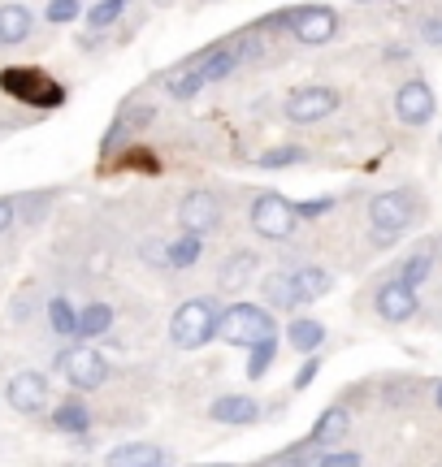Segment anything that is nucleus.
<instances>
[{"label":"nucleus","mask_w":442,"mask_h":467,"mask_svg":"<svg viewBox=\"0 0 442 467\" xmlns=\"http://www.w3.org/2000/svg\"><path fill=\"white\" fill-rule=\"evenodd\" d=\"M217 317H221V307L208 295H195V299L178 303V312L170 317V342L178 350H200L205 342L217 337Z\"/></svg>","instance_id":"1"},{"label":"nucleus","mask_w":442,"mask_h":467,"mask_svg":"<svg viewBox=\"0 0 442 467\" xmlns=\"http://www.w3.org/2000/svg\"><path fill=\"white\" fill-rule=\"evenodd\" d=\"M217 337L226 347H243V350L256 347V342H265V337H278L273 312L260 307V303H230L217 317Z\"/></svg>","instance_id":"2"},{"label":"nucleus","mask_w":442,"mask_h":467,"mask_svg":"<svg viewBox=\"0 0 442 467\" xmlns=\"http://www.w3.org/2000/svg\"><path fill=\"white\" fill-rule=\"evenodd\" d=\"M416 217V203H412L408 191H382L374 203H369V221H374V243L377 247H391L399 234L412 225Z\"/></svg>","instance_id":"3"},{"label":"nucleus","mask_w":442,"mask_h":467,"mask_svg":"<svg viewBox=\"0 0 442 467\" xmlns=\"http://www.w3.org/2000/svg\"><path fill=\"white\" fill-rule=\"evenodd\" d=\"M57 372H61V377H66L79 394H87V389H100V385L109 381V364H104V355L96 347H87V342L61 350V355H57Z\"/></svg>","instance_id":"4"},{"label":"nucleus","mask_w":442,"mask_h":467,"mask_svg":"<svg viewBox=\"0 0 442 467\" xmlns=\"http://www.w3.org/2000/svg\"><path fill=\"white\" fill-rule=\"evenodd\" d=\"M295 203L287 195H278V191H265V195H256L252 200V230L260 238H269V243H287L290 234H295Z\"/></svg>","instance_id":"5"},{"label":"nucleus","mask_w":442,"mask_h":467,"mask_svg":"<svg viewBox=\"0 0 442 467\" xmlns=\"http://www.w3.org/2000/svg\"><path fill=\"white\" fill-rule=\"evenodd\" d=\"M342 104V96L334 87H300L287 96V121L295 126H312V121H325Z\"/></svg>","instance_id":"6"},{"label":"nucleus","mask_w":442,"mask_h":467,"mask_svg":"<svg viewBox=\"0 0 442 467\" xmlns=\"http://www.w3.org/2000/svg\"><path fill=\"white\" fill-rule=\"evenodd\" d=\"M178 225H183V234H195V238L213 234L221 225V200H213L208 191H187L178 203Z\"/></svg>","instance_id":"7"},{"label":"nucleus","mask_w":442,"mask_h":467,"mask_svg":"<svg viewBox=\"0 0 442 467\" xmlns=\"http://www.w3.org/2000/svg\"><path fill=\"white\" fill-rule=\"evenodd\" d=\"M290 35L300 44H330L339 35V14L330 5H300V14L290 22Z\"/></svg>","instance_id":"8"},{"label":"nucleus","mask_w":442,"mask_h":467,"mask_svg":"<svg viewBox=\"0 0 442 467\" xmlns=\"http://www.w3.org/2000/svg\"><path fill=\"white\" fill-rule=\"evenodd\" d=\"M5 399H9V407L22 411V416L44 411V407H48V377H44V372H14L9 385H5Z\"/></svg>","instance_id":"9"},{"label":"nucleus","mask_w":442,"mask_h":467,"mask_svg":"<svg viewBox=\"0 0 442 467\" xmlns=\"http://www.w3.org/2000/svg\"><path fill=\"white\" fill-rule=\"evenodd\" d=\"M434 91H429V83H421V78H412V83H404L399 91H395V113H399V121L404 126H426L429 117H434Z\"/></svg>","instance_id":"10"},{"label":"nucleus","mask_w":442,"mask_h":467,"mask_svg":"<svg viewBox=\"0 0 442 467\" xmlns=\"http://www.w3.org/2000/svg\"><path fill=\"white\" fill-rule=\"evenodd\" d=\"M5 91L17 96V100H35V104H57L61 100V87L48 83L44 74H35V69H5Z\"/></svg>","instance_id":"11"},{"label":"nucleus","mask_w":442,"mask_h":467,"mask_svg":"<svg viewBox=\"0 0 442 467\" xmlns=\"http://www.w3.org/2000/svg\"><path fill=\"white\" fill-rule=\"evenodd\" d=\"M377 317L386 320V325H404V320H412L416 317V290L412 285H404V282H386L382 290H377Z\"/></svg>","instance_id":"12"},{"label":"nucleus","mask_w":442,"mask_h":467,"mask_svg":"<svg viewBox=\"0 0 442 467\" xmlns=\"http://www.w3.org/2000/svg\"><path fill=\"white\" fill-rule=\"evenodd\" d=\"M205 52H191L187 61H178V66L165 74V91H170L174 100H191V96H200L205 91Z\"/></svg>","instance_id":"13"},{"label":"nucleus","mask_w":442,"mask_h":467,"mask_svg":"<svg viewBox=\"0 0 442 467\" xmlns=\"http://www.w3.org/2000/svg\"><path fill=\"white\" fill-rule=\"evenodd\" d=\"M265 416L260 411V402L252 394H221L213 407H208V420H217V424H235V429H247L256 420Z\"/></svg>","instance_id":"14"},{"label":"nucleus","mask_w":442,"mask_h":467,"mask_svg":"<svg viewBox=\"0 0 442 467\" xmlns=\"http://www.w3.org/2000/svg\"><path fill=\"white\" fill-rule=\"evenodd\" d=\"M104 467H165V451L153 441H121L104 454Z\"/></svg>","instance_id":"15"},{"label":"nucleus","mask_w":442,"mask_h":467,"mask_svg":"<svg viewBox=\"0 0 442 467\" xmlns=\"http://www.w3.org/2000/svg\"><path fill=\"white\" fill-rule=\"evenodd\" d=\"M290 285H295V307L300 303H317L321 295H330V273L317 265H304V268H290Z\"/></svg>","instance_id":"16"},{"label":"nucleus","mask_w":442,"mask_h":467,"mask_svg":"<svg viewBox=\"0 0 442 467\" xmlns=\"http://www.w3.org/2000/svg\"><path fill=\"white\" fill-rule=\"evenodd\" d=\"M347 429H352V416L342 411V407H325L321 416H317V424H312V433H308V446H334V441H342L347 437Z\"/></svg>","instance_id":"17"},{"label":"nucleus","mask_w":442,"mask_h":467,"mask_svg":"<svg viewBox=\"0 0 442 467\" xmlns=\"http://www.w3.org/2000/svg\"><path fill=\"white\" fill-rule=\"evenodd\" d=\"M256 268H260V260H256L252 251H235V255H226V265H221V273H217V285L221 290H243V285L256 277Z\"/></svg>","instance_id":"18"},{"label":"nucleus","mask_w":442,"mask_h":467,"mask_svg":"<svg viewBox=\"0 0 442 467\" xmlns=\"http://www.w3.org/2000/svg\"><path fill=\"white\" fill-rule=\"evenodd\" d=\"M35 17L26 5H0V44H22L31 35Z\"/></svg>","instance_id":"19"},{"label":"nucleus","mask_w":442,"mask_h":467,"mask_svg":"<svg viewBox=\"0 0 442 467\" xmlns=\"http://www.w3.org/2000/svg\"><path fill=\"white\" fill-rule=\"evenodd\" d=\"M287 342H290V350H300V355H317V350H321V342H325V325H321V320H308V317L290 320Z\"/></svg>","instance_id":"20"},{"label":"nucleus","mask_w":442,"mask_h":467,"mask_svg":"<svg viewBox=\"0 0 442 467\" xmlns=\"http://www.w3.org/2000/svg\"><path fill=\"white\" fill-rule=\"evenodd\" d=\"M52 424L61 429V433H74V437H83L87 429H91V407H87L83 399H66L57 411H52Z\"/></svg>","instance_id":"21"},{"label":"nucleus","mask_w":442,"mask_h":467,"mask_svg":"<svg viewBox=\"0 0 442 467\" xmlns=\"http://www.w3.org/2000/svg\"><path fill=\"white\" fill-rule=\"evenodd\" d=\"M260 295H265V303H269L273 312H290L295 307V285H290L287 268H273L269 277L260 282Z\"/></svg>","instance_id":"22"},{"label":"nucleus","mask_w":442,"mask_h":467,"mask_svg":"<svg viewBox=\"0 0 442 467\" xmlns=\"http://www.w3.org/2000/svg\"><path fill=\"white\" fill-rule=\"evenodd\" d=\"M200 255H205V238H195V234H178L170 247H165V265L170 268H191V265H200Z\"/></svg>","instance_id":"23"},{"label":"nucleus","mask_w":442,"mask_h":467,"mask_svg":"<svg viewBox=\"0 0 442 467\" xmlns=\"http://www.w3.org/2000/svg\"><path fill=\"white\" fill-rule=\"evenodd\" d=\"M48 325L57 337H79V307H74L66 295L48 299Z\"/></svg>","instance_id":"24"},{"label":"nucleus","mask_w":442,"mask_h":467,"mask_svg":"<svg viewBox=\"0 0 442 467\" xmlns=\"http://www.w3.org/2000/svg\"><path fill=\"white\" fill-rule=\"evenodd\" d=\"M113 325V307L109 303H87L79 312V337H104Z\"/></svg>","instance_id":"25"},{"label":"nucleus","mask_w":442,"mask_h":467,"mask_svg":"<svg viewBox=\"0 0 442 467\" xmlns=\"http://www.w3.org/2000/svg\"><path fill=\"white\" fill-rule=\"evenodd\" d=\"M429 273H434V255L429 251H416V255H408L404 265H399V273H395V282H404V285H416L429 282Z\"/></svg>","instance_id":"26"},{"label":"nucleus","mask_w":442,"mask_h":467,"mask_svg":"<svg viewBox=\"0 0 442 467\" xmlns=\"http://www.w3.org/2000/svg\"><path fill=\"white\" fill-rule=\"evenodd\" d=\"M273 359H278V337H265V342L247 347V377H252V381H260V377L273 368Z\"/></svg>","instance_id":"27"},{"label":"nucleus","mask_w":442,"mask_h":467,"mask_svg":"<svg viewBox=\"0 0 442 467\" xmlns=\"http://www.w3.org/2000/svg\"><path fill=\"white\" fill-rule=\"evenodd\" d=\"M304 161H308L304 148H295V143H282V148L260 151V161H256V165H260V169H290V165H304Z\"/></svg>","instance_id":"28"},{"label":"nucleus","mask_w":442,"mask_h":467,"mask_svg":"<svg viewBox=\"0 0 442 467\" xmlns=\"http://www.w3.org/2000/svg\"><path fill=\"white\" fill-rule=\"evenodd\" d=\"M126 5H131V0H96V5L87 9V26H91V31H104V26H113Z\"/></svg>","instance_id":"29"},{"label":"nucleus","mask_w":442,"mask_h":467,"mask_svg":"<svg viewBox=\"0 0 442 467\" xmlns=\"http://www.w3.org/2000/svg\"><path fill=\"white\" fill-rule=\"evenodd\" d=\"M44 14H48L52 26H69V22L79 17V0H48V9H44Z\"/></svg>","instance_id":"30"},{"label":"nucleus","mask_w":442,"mask_h":467,"mask_svg":"<svg viewBox=\"0 0 442 467\" xmlns=\"http://www.w3.org/2000/svg\"><path fill=\"white\" fill-rule=\"evenodd\" d=\"M126 134H131V130H126V121H121V113H118V117H113V126H109V134L100 139V156H104V161L121 148V139H126Z\"/></svg>","instance_id":"31"},{"label":"nucleus","mask_w":442,"mask_h":467,"mask_svg":"<svg viewBox=\"0 0 442 467\" xmlns=\"http://www.w3.org/2000/svg\"><path fill=\"white\" fill-rule=\"evenodd\" d=\"M330 208H334V200H330V195H321V200L295 203V217H300V221H317V217H325Z\"/></svg>","instance_id":"32"},{"label":"nucleus","mask_w":442,"mask_h":467,"mask_svg":"<svg viewBox=\"0 0 442 467\" xmlns=\"http://www.w3.org/2000/svg\"><path fill=\"white\" fill-rule=\"evenodd\" d=\"M153 104H139V109H121V121H126V130L135 134V130H143L148 121H153Z\"/></svg>","instance_id":"33"},{"label":"nucleus","mask_w":442,"mask_h":467,"mask_svg":"<svg viewBox=\"0 0 442 467\" xmlns=\"http://www.w3.org/2000/svg\"><path fill=\"white\" fill-rule=\"evenodd\" d=\"M317 467H360V454L356 451H325L317 459Z\"/></svg>","instance_id":"34"},{"label":"nucleus","mask_w":442,"mask_h":467,"mask_svg":"<svg viewBox=\"0 0 442 467\" xmlns=\"http://www.w3.org/2000/svg\"><path fill=\"white\" fill-rule=\"evenodd\" d=\"M317 372H321V359H317V355H308V364L295 372V381L290 385H295V389H308V385L317 381Z\"/></svg>","instance_id":"35"},{"label":"nucleus","mask_w":442,"mask_h":467,"mask_svg":"<svg viewBox=\"0 0 442 467\" xmlns=\"http://www.w3.org/2000/svg\"><path fill=\"white\" fill-rule=\"evenodd\" d=\"M421 35H426V44H434V48H442V17H429L426 26H421Z\"/></svg>","instance_id":"36"},{"label":"nucleus","mask_w":442,"mask_h":467,"mask_svg":"<svg viewBox=\"0 0 442 467\" xmlns=\"http://www.w3.org/2000/svg\"><path fill=\"white\" fill-rule=\"evenodd\" d=\"M14 225V200H0V234Z\"/></svg>","instance_id":"37"},{"label":"nucleus","mask_w":442,"mask_h":467,"mask_svg":"<svg viewBox=\"0 0 442 467\" xmlns=\"http://www.w3.org/2000/svg\"><path fill=\"white\" fill-rule=\"evenodd\" d=\"M434 402H438V407H442V381L434 385Z\"/></svg>","instance_id":"38"},{"label":"nucleus","mask_w":442,"mask_h":467,"mask_svg":"<svg viewBox=\"0 0 442 467\" xmlns=\"http://www.w3.org/2000/svg\"><path fill=\"white\" fill-rule=\"evenodd\" d=\"M153 5H161V9H165V5H174V0H153Z\"/></svg>","instance_id":"39"},{"label":"nucleus","mask_w":442,"mask_h":467,"mask_svg":"<svg viewBox=\"0 0 442 467\" xmlns=\"http://www.w3.org/2000/svg\"><path fill=\"white\" fill-rule=\"evenodd\" d=\"M213 467H230V463H213Z\"/></svg>","instance_id":"40"},{"label":"nucleus","mask_w":442,"mask_h":467,"mask_svg":"<svg viewBox=\"0 0 442 467\" xmlns=\"http://www.w3.org/2000/svg\"><path fill=\"white\" fill-rule=\"evenodd\" d=\"M360 5H364V0H360Z\"/></svg>","instance_id":"41"}]
</instances>
